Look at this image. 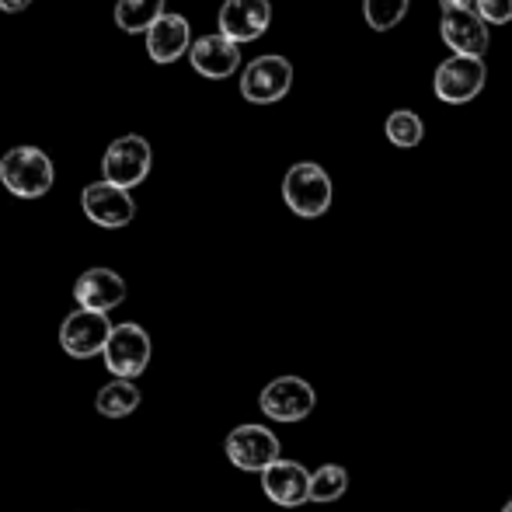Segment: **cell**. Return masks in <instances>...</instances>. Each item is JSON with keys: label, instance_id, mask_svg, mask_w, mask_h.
Returning a JSON list of instances; mask_svg holds the SVG:
<instances>
[{"label": "cell", "instance_id": "22", "mask_svg": "<svg viewBox=\"0 0 512 512\" xmlns=\"http://www.w3.org/2000/svg\"><path fill=\"white\" fill-rule=\"evenodd\" d=\"M485 25H509L512 21V0H474L471 7Z\"/></svg>", "mask_w": 512, "mask_h": 512}, {"label": "cell", "instance_id": "3", "mask_svg": "<svg viewBox=\"0 0 512 512\" xmlns=\"http://www.w3.org/2000/svg\"><path fill=\"white\" fill-rule=\"evenodd\" d=\"M150 164H154V150L143 136L129 133L119 136V140L108 143L105 157H102V182L115 185V189L129 192L150 175Z\"/></svg>", "mask_w": 512, "mask_h": 512}, {"label": "cell", "instance_id": "2", "mask_svg": "<svg viewBox=\"0 0 512 512\" xmlns=\"http://www.w3.org/2000/svg\"><path fill=\"white\" fill-rule=\"evenodd\" d=\"M283 199L304 220H317V216L328 213L331 206V178L321 164L300 161L286 171L283 178Z\"/></svg>", "mask_w": 512, "mask_h": 512}, {"label": "cell", "instance_id": "1", "mask_svg": "<svg viewBox=\"0 0 512 512\" xmlns=\"http://www.w3.org/2000/svg\"><path fill=\"white\" fill-rule=\"evenodd\" d=\"M53 161L39 147H14L0 157V182L11 196L39 199L53 189Z\"/></svg>", "mask_w": 512, "mask_h": 512}, {"label": "cell", "instance_id": "23", "mask_svg": "<svg viewBox=\"0 0 512 512\" xmlns=\"http://www.w3.org/2000/svg\"><path fill=\"white\" fill-rule=\"evenodd\" d=\"M439 7H443V11H471L474 0H439Z\"/></svg>", "mask_w": 512, "mask_h": 512}, {"label": "cell", "instance_id": "19", "mask_svg": "<svg viewBox=\"0 0 512 512\" xmlns=\"http://www.w3.org/2000/svg\"><path fill=\"white\" fill-rule=\"evenodd\" d=\"M136 405H140V391L133 380H112L98 391V411L108 418H126Z\"/></svg>", "mask_w": 512, "mask_h": 512}, {"label": "cell", "instance_id": "16", "mask_svg": "<svg viewBox=\"0 0 512 512\" xmlns=\"http://www.w3.org/2000/svg\"><path fill=\"white\" fill-rule=\"evenodd\" d=\"M262 488L276 506L283 509H297L307 502V488H310V474L293 460L279 457L276 464H269L262 471Z\"/></svg>", "mask_w": 512, "mask_h": 512}, {"label": "cell", "instance_id": "21", "mask_svg": "<svg viewBox=\"0 0 512 512\" xmlns=\"http://www.w3.org/2000/svg\"><path fill=\"white\" fill-rule=\"evenodd\" d=\"M411 0H363V14L366 25L377 28V32H391L405 21Z\"/></svg>", "mask_w": 512, "mask_h": 512}, {"label": "cell", "instance_id": "9", "mask_svg": "<svg viewBox=\"0 0 512 512\" xmlns=\"http://www.w3.org/2000/svg\"><path fill=\"white\" fill-rule=\"evenodd\" d=\"M272 4L269 0H223L220 7V35L234 46L255 42L269 32Z\"/></svg>", "mask_w": 512, "mask_h": 512}, {"label": "cell", "instance_id": "24", "mask_svg": "<svg viewBox=\"0 0 512 512\" xmlns=\"http://www.w3.org/2000/svg\"><path fill=\"white\" fill-rule=\"evenodd\" d=\"M28 4H32V0H0V11H7V14H18V11H25Z\"/></svg>", "mask_w": 512, "mask_h": 512}, {"label": "cell", "instance_id": "18", "mask_svg": "<svg viewBox=\"0 0 512 512\" xmlns=\"http://www.w3.org/2000/svg\"><path fill=\"white\" fill-rule=\"evenodd\" d=\"M345 488H349V471L338 464H324L317 467L314 474H310V488H307V502H335L345 495Z\"/></svg>", "mask_w": 512, "mask_h": 512}, {"label": "cell", "instance_id": "6", "mask_svg": "<svg viewBox=\"0 0 512 512\" xmlns=\"http://www.w3.org/2000/svg\"><path fill=\"white\" fill-rule=\"evenodd\" d=\"M481 88H485V60L450 56L432 74V91L446 105H467L471 98L481 95Z\"/></svg>", "mask_w": 512, "mask_h": 512}, {"label": "cell", "instance_id": "8", "mask_svg": "<svg viewBox=\"0 0 512 512\" xmlns=\"http://www.w3.org/2000/svg\"><path fill=\"white\" fill-rule=\"evenodd\" d=\"M314 387L300 377H279L262 391V411L272 422H300L314 411Z\"/></svg>", "mask_w": 512, "mask_h": 512}, {"label": "cell", "instance_id": "11", "mask_svg": "<svg viewBox=\"0 0 512 512\" xmlns=\"http://www.w3.org/2000/svg\"><path fill=\"white\" fill-rule=\"evenodd\" d=\"M81 209L91 223L108 227V230L126 227V223L136 216L133 196L122 192V189H115V185H108V182H91L88 189L81 192Z\"/></svg>", "mask_w": 512, "mask_h": 512}, {"label": "cell", "instance_id": "25", "mask_svg": "<svg viewBox=\"0 0 512 512\" xmlns=\"http://www.w3.org/2000/svg\"><path fill=\"white\" fill-rule=\"evenodd\" d=\"M502 512H512V502H506V509H502Z\"/></svg>", "mask_w": 512, "mask_h": 512}, {"label": "cell", "instance_id": "7", "mask_svg": "<svg viewBox=\"0 0 512 512\" xmlns=\"http://www.w3.org/2000/svg\"><path fill=\"white\" fill-rule=\"evenodd\" d=\"M227 460L241 471H265L279 460V439L265 425H237L223 443Z\"/></svg>", "mask_w": 512, "mask_h": 512}, {"label": "cell", "instance_id": "4", "mask_svg": "<svg viewBox=\"0 0 512 512\" xmlns=\"http://www.w3.org/2000/svg\"><path fill=\"white\" fill-rule=\"evenodd\" d=\"M105 366L115 380H133L147 370L150 363V335L140 328V324H115L108 331V342L102 349Z\"/></svg>", "mask_w": 512, "mask_h": 512}, {"label": "cell", "instance_id": "15", "mask_svg": "<svg viewBox=\"0 0 512 512\" xmlns=\"http://www.w3.org/2000/svg\"><path fill=\"white\" fill-rule=\"evenodd\" d=\"M192 46V28L185 14H168L164 11L154 25L147 28V53L154 63H175L178 56H185Z\"/></svg>", "mask_w": 512, "mask_h": 512}, {"label": "cell", "instance_id": "20", "mask_svg": "<svg viewBox=\"0 0 512 512\" xmlns=\"http://www.w3.org/2000/svg\"><path fill=\"white\" fill-rule=\"evenodd\" d=\"M387 140L394 143V147H418L425 136V122L418 119L415 112H408V108H398V112L387 115Z\"/></svg>", "mask_w": 512, "mask_h": 512}, {"label": "cell", "instance_id": "17", "mask_svg": "<svg viewBox=\"0 0 512 512\" xmlns=\"http://www.w3.org/2000/svg\"><path fill=\"white\" fill-rule=\"evenodd\" d=\"M164 14V0H115V25L129 35H140Z\"/></svg>", "mask_w": 512, "mask_h": 512}, {"label": "cell", "instance_id": "5", "mask_svg": "<svg viewBox=\"0 0 512 512\" xmlns=\"http://www.w3.org/2000/svg\"><path fill=\"white\" fill-rule=\"evenodd\" d=\"M293 84V63L286 56H258L241 74V98L251 105H276Z\"/></svg>", "mask_w": 512, "mask_h": 512}, {"label": "cell", "instance_id": "13", "mask_svg": "<svg viewBox=\"0 0 512 512\" xmlns=\"http://www.w3.org/2000/svg\"><path fill=\"white\" fill-rule=\"evenodd\" d=\"M439 35L453 49V56H471L481 60L488 49V25L474 11H443Z\"/></svg>", "mask_w": 512, "mask_h": 512}, {"label": "cell", "instance_id": "14", "mask_svg": "<svg viewBox=\"0 0 512 512\" xmlns=\"http://www.w3.org/2000/svg\"><path fill=\"white\" fill-rule=\"evenodd\" d=\"M74 300L81 310L108 314V310L119 307L122 300H126V279L112 269H88L74 283Z\"/></svg>", "mask_w": 512, "mask_h": 512}, {"label": "cell", "instance_id": "10", "mask_svg": "<svg viewBox=\"0 0 512 512\" xmlns=\"http://www.w3.org/2000/svg\"><path fill=\"white\" fill-rule=\"evenodd\" d=\"M108 331H112V324H108L105 314L74 310V314H67V321L60 324V345H63V352H67V356L91 359V356H98V352L105 349Z\"/></svg>", "mask_w": 512, "mask_h": 512}, {"label": "cell", "instance_id": "12", "mask_svg": "<svg viewBox=\"0 0 512 512\" xmlns=\"http://www.w3.org/2000/svg\"><path fill=\"white\" fill-rule=\"evenodd\" d=\"M192 70L206 81H223V77H234V70L241 67V46H234L230 39L216 35H199L189 46Z\"/></svg>", "mask_w": 512, "mask_h": 512}]
</instances>
